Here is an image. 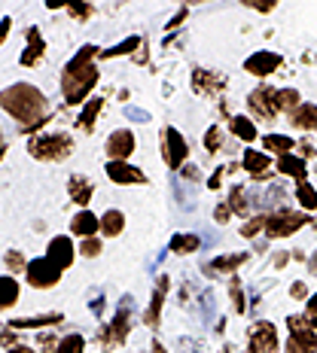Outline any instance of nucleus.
Returning <instances> with one entry per match:
<instances>
[{"mask_svg": "<svg viewBox=\"0 0 317 353\" xmlns=\"http://www.w3.org/2000/svg\"><path fill=\"white\" fill-rule=\"evenodd\" d=\"M101 107H104V98H92L88 104L83 107V113H79V128L83 131H92L95 128V119H98V113H101Z\"/></svg>", "mask_w": 317, "mask_h": 353, "instance_id": "obj_31", "label": "nucleus"}, {"mask_svg": "<svg viewBox=\"0 0 317 353\" xmlns=\"http://www.w3.org/2000/svg\"><path fill=\"white\" fill-rule=\"evenodd\" d=\"M98 55H101V49L92 46V43H86V46L68 61V68L61 70V94L68 104H83L88 98V92L98 85L101 73H98V64H95Z\"/></svg>", "mask_w": 317, "mask_h": 353, "instance_id": "obj_2", "label": "nucleus"}, {"mask_svg": "<svg viewBox=\"0 0 317 353\" xmlns=\"http://www.w3.org/2000/svg\"><path fill=\"white\" fill-rule=\"evenodd\" d=\"M107 159L110 161H128V156L135 152V134L128 128H119L107 137Z\"/></svg>", "mask_w": 317, "mask_h": 353, "instance_id": "obj_10", "label": "nucleus"}, {"mask_svg": "<svg viewBox=\"0 0 317 353\" xmlns=\"http://www.w3.org/2000/svg\"><path fill=\"white\" fill-rule=\"evenodd\" d=\"M73 244H70V238H64V234H58V238L49 241V247H46V259L55 265V268H70L73 265Z\"/></svg>", "mask_w": 317, "mask_h": 353, "instance_id": "obj_13", "label": "nucleus"}, {"mask_svg": "<svg viewBox=\"0 0 317 353\" xmlns=\"http://www.w3.org/2000/svg\"><path fill=\"white\" fill-rule=\"evenodd\" d=\"M302 104H305V101L299 98L296 88H278V110H281V113H296Z\"/></svg>", "mask_w": 317, "mask_h": 353, "instance_id": "obj_30", "label": "nucleus"}, {"mask_svg": "<svg viewBox=\"0 0 317 353\" xmlns=\"http://www.w3.org/2000/svg\"><path fill=\"white\" fill-rule=\"evenodd\" d=\"M16 341H19V338L12 335L10 329H0V344H3V347H10V350H12V347H19Z\"/></svg>", "mask_w": 317, "mask_h": 353, "instance_id": "obj_46", "label": "nucleus"}, {"mask_svg": "<svg viewBox=\"0 0 317 353\" xmlns=\"http://www.w3.org/2000/svg\"><path fill=\"white\" fill-rule=\"evenodd\" d=\"M265 232V213H260V216H250L244 225H241V238H253V234Z\"/></svg>", "mask_w": 317, "mask_h": 353, "instance_id": "obj_37", "label": "nucleus"}, {"mask_svg": "<svg viewBox=\"0 0 317 353\" xmlns=\"http://www.w3.org/2000/svg\"><path fill=\"white\" fill-rule=\"evenodd\" d=\"M125 116H128V119H137V122H150V113H144V110H137V107H128Z\"/></svg>", "mask_w": 317, "mask_h": 353, "instance_id": "obj_49", "label": "nucleus"}, {"mask_svg": "<svg viewBox=\"0 0 317 353\" xmlns=\"http://www.w3.org/2000/svg\"><path fill=\"white\" fill-rule=\"evenodd\" d=\"M262 146L281 159V156H290L293 146H296V141H293V137H287V134H265L262 137Z\"/></svg>", "mask_w": 317, "mask_h": 353, "instance_id": "obj_26", "label": "nucleus"}, {"mask_svg": "<svg viewBox=\"0 0 317 353\" xmlns=\"http://www.w3.org/2000/svg\"><path fill=\"white\" fill-rule=\"evenodd\" d=\"M290 125L299 131H314L317 128V104H302L296 113H290Z\"/></svg>", "mask_w": 317, "mask_h": 353, "instance_id": "obj_22", "label": "nucleus"}, {"mask_svg": "<svg viewBox=\"0 0 317 353\" xmlns=\"http://www.w3.org/2000/svg\"><path fill=\"white\" fill-rule=\"evenodd\" d=\"M229 128H232V134L238 137V141H244V143H253L256 137V125H253V119H247V116H232L229 119Z\"/></svg>", "mask_w": 317, "mask_h": 353, "instance_id": "obj_24", "label": "nucleus"}, {"mask_svg": "<svg viewBox=\"0 0 317 353\" xmlns=\"http://www.w3.org/2000/svg\"><path fill=\"white\" fill-rule=\"evenodd\" d=\"M150 353H168L165 347H162V341H153V347H150Z\"/></svg>", "mask_w": 317, "mask_h": 353, "instance_id": "obj_57", "label": "nucleus"}, {"mask_svg": "<svg viewBox=\"0 0 317 353\" xmlns=\"http://www.w3.org/2000/svg\"><path fill=\"white\" fill-rule=\"evenodd\" d=\"M10 25H12V21H10V19H6V16H3V19H0V43H3V40H6V37H10Z\"/></svg>", "mask_w": 317, "mask_h": 353, "instance_id": "obj_50", "label": "nucleus"}, {"mask_svg": "<svg viewBox=\"0 0 317 353\" xmlns=\"http://www.w3.org/2000/svg\"><path fill=\"white\" fill-rule=\"evenodd\" d=\"M204 150L208 152L223 150V128H220V125H211V128L204 131Z\"/></svg>", "mask_w": 317, "mask_h": 353, "instance_id": "obj_36", "label": "nucleus"}, {"mask_svg": "<svg viewBox=\"0 0 317 353\" xmlns=\"http://www.w3.org/2000/svg\"><path fill=\"white\" fill-rule=\"evenodd\" d=\"M195 171H198V168H193V165H189V168H183V176H186V180H195V176H198Z\"/></svg>", "mask_w": 317, "mask_h": 353, "instance_id": "obj_55", "label": "nucleus"}, {"mask_svg": "<svg viewBox=\"0 0 317 353\" xmlns=\"http://www.w3.org/2000/svg\"><path fill=\"white\" fill-rule=\"evenodd\" d=\"M287 329H290V332H308V329H314V326L308 323L305 314H293V317H287Z\"/></svg>", "mask_w": 317, "mask_h": 353, "instance_id": "obj_40", "label": "nucleus"}, {"mask_svg": "<svg viewBox=\"0 0 317 353\" xmlns=\"http://www.w3.org/2000/svg\"><path fill=\"white\" fill-rule=\"evenodd\" d=\"M296 201L305 210H317V189L308 180L305 183H296Z\"/></svg>", "mask_w": 317, "mask_h": 353, "instance_id": "obj_34", "label": "nucleus"}, {"mask_svg": "<svg viewBox=\"0 0 317 353\" xmlns=\"http://www.w3.org/2000/svg\"><path fill=\"white\" fill-rule=\"evenodd\" d=\"M220 180H223V168H220V171L211 176V180H208V186H211V189H220Z\"/></svg>", "mask_w": 317, "mask_h": 353, "instance_id": "obj_51", "label": "nucleus"}, {"mask_svg": "<svg viewBox=\"0 0 317 353\" xmlns=\"http://www.w3.org/2000/svg\"><path fill=\"white\" fill-rule=\"evenodd\" d=\"M131 332V299L125 296L119 301V311H116L113 323H110V335H113V344H125V338Z\"/></svg>", "mask_w": 317, "mask_h": 353, "instance_id": "obj_15", "label": "nucleus"}, {"mask_svg": "<svg viewBox=\"0 0 317 353\" xmlns=\"http://www.w3.org/2000/svg\"><path fill=\"white\" fill-rule=\"evenodd\" d=\"M79 253H83L86 259H95V256H101V241L98 238H86L83 244H79Z\"/></svg>", "mask_w": 317, "mask_h": 353, "instance_id": "obj_41", "label": "nucleus"}, {"mask_svg": "<svg viewBox=\"0 0 317 353\" xmlns=\"http://www.w3.org/2000/svg\"><path fill=\"white\" fill-rule=\"evenodd\" d=\"M241 165H244V171L253 176V180H269L271 174H275V168H271V159L265 156L260 150H244V159H241Z\"/></svg>", "mask_w": 317, "mask_h": 353, "instance_id": "obj_14", "label": "nucleus"}, {"mask_svg": "<svg viewBox=\"0 0 317 353\" xmlns=\"http://www.w3.org/2000/svg\"><path fill=\"white\" fill-rule=\"evenodd\" d=\"M25 277H28V283L31 286H37V290H49V286H55L58 281H61V268H55V265L43 256V259L28 262Z\"/></svg>", "mask_w": 317, "mask_h": 353, "instance_id": "obj_8", "label": "nucleus"}, {"mask_svg": "<svg viewBox=\"0 0 317 353\" xmlns=\"http://www.w3.org/2000/svg\"><path fill=\"white\" fill-rule=\"evenodd\" d=\"M287 262H290V253H278L275 256V268H284Z\"/></svg>", "mask_w": 317, "mask_h": 353, "instance_id": "obj_52", "label": "nucleus"}, {"mask_svg": "<svg viewBox=\"0 0 317 353\" xmlns=\"http://www.w3.org/2000/svg\"><path fill=\"white\" fill-rule=\"evenodd\" d=\"M308 223H311V219H308L305 213L281 208V210L265 213V234H269V238H290V234H296L299 229H305Z\"/></svg>", "mask_w": 317, "mask_h": 353, "instance_id": "obj_4", "label": "nucleus"}, {"mask_svg": "<svg viewBox=\"0 0 317 353\" xmlns=\"http://www.w3.org/2000/svg\"><path fill=\"white\" fill-rule=\"evenodd\" d=\"M3 152H6V143H3V131H0V159H3Z\"/></svg>", "mask_w": 317, "mask_h": 353, "instance_id": "obj_58", "label": "nucleus"}, {"mask_svg": "<svg viewBox=\"0 0 317 353\" xmlns=\"http://www.w3.org/2000/svg\"><path fill=\"white\" fill-rule=\"evenodd\" d=\"M299 146V159H311L314 152H317V146L311 143V141H302V143H296Z\"/></svg>", "mask_w": 317, "mask_h": 353, "instance_id": "obj_47", "label": "nucleus"}, {"mask_svg": "<svg viewBox=\"0 0 317 353\" xmlns=\"http://www.w3.org/2000/svg\"><path fill=\"white\" fill-rule=\"evenodd\" d=\"M202 247V238L198 234H174L171 244H168V250L177 256H186V253H195V250Z\"/></svg>", "mask_w": 317, "mask_h": 353, "instance_id": "obj_28", "label": "nucleus"}, {"mask_svg": "<svg viewBox=\"0 0 317 353\" xmlns=\"http://www.w3.org/2000/svg\"><path fill=\"white\" fill-rule=\"evenodd\" d=\"M284 353H317V329H308V332H290Z\"/></svg>", "mask_w": 317, "mask_h": 353, "instance_id": "obj_20", "label": "nucleus"}, {"mask_svg": "<svg viewBox=\"0 0 317 353\" xmlns=\"http://www.w3.org/2000/svg\"><path fill=\"white\" fill-rule=\"evenodd\" d=\"M0 107L12 116L21 131H37L52 119V110L49 101L43 98V92L31 83H12L0 92Z\"/></svg>", "mask_w": 317, "mask_h": 353, "instance_id": "obj_1", "label": "nucleus"}, {"mask_svg": "<svg viewBox=\"0 0 317 353\" xmlns=\"http://www.w3.org/2000/svg\"><path fill=\"white\" fill-rule=\"evenodd\" d=\"M86 350V338L83 335H64L61 341H58V353H83Z\"/></svg>", "mask_w": 317, "mask_h": 353, "instance_id": "obj_35", "label": "nucleus"}, {"mask_svg": "<svg viewBox=\"0 0 317 353\" xmlns=\"http://www.w3.org/2000/svg\"><path fill=\"white\" fill-rule=\"evenodd\" d=\"M40 341H43V353H58V341H61V338H55V335H40Z\"/></svg>", "mask_w": 317, "mask_h": 353, "instance_id": "obj_44", "label": "nucleus"}, {"mask_svg": "<svg viewBox=\"0 0 317 353\" xmlns=\"http://www.w3.org/2000/svg\"><path fill=\"white\" fill-rule=\"evenodd\" d=\"M290 296H293V299H299V301H302V299H308V286L302 283V281H296V283L290 286Z\"/></svg>", "mask_w": 317, "mask_h": 353, "instance_id": "obj_48", "label": "nucleus"}, {"mask_svg": "<svg viewBox=\"0 0 317 353\" xmlns=\"http://www.w3.org/2000/svg\"><path fill=\"white\" fill-rule=\"evenodd\" d=\"M311 225H314V232H317V219H311Z\"/></svg>", "mask_w": 317, "mask_h": 353, "instance_id": "obj_59", "label": "nucleus"}, {"mask_svg": "<svg viewBox=\"0 0 317 353\" xmlns=\"http://www.w3.org/2000/svg\"><path fill=\"white\" fill-rule=\"evenodd\" d=\"M247 107H250V113H253L256 119L275 122V116L281 113V110H278V88H271V85H256L253 92L247 94Z\"/></svg>", "mask_w": 317, "mask_h": 353, "instance_id": "obj_6", "label": "nucleus"}, {"mask_svg": "<svg viewBox=\"0 0 317 353\" xmlns=\"http://www.w3.org/2000/svg\"><path fill=\"white\" fill-rule=\"evenodd\" d=\"M305 317H308V323L317 329V292L311 299H308V305H305Z\"/></svg>", "mask_w": 317, "mask_h": 353, "instance_id": "obj_43", "label": "nucleus"}, {"mask_svg": "<svg viewBox=\"0 0 317 353\" xmlns=\"http://www.w3.org/2000/svg\"><path fill=\"white\" fill-rule=\"evenodd\" d=\"M308 271H311V274L317 277V250L311 253V259H308Z\"/></svg>", "mask_w": 317, "mask_h": 353, "instance_id": "obj_54", "label": "nucleus"}, {"mask_svg": "<svg viewBox=\"0 0 317 353\" xmlns=\"http://www.w3.org/2000/svg\"><path fill=\"white\" fill-rule=\"evenodd\" d=\"M64 317L61 314H40V317H21V320H12L10 326L12 329H43V326H58Z\"/></svg>", "mask_w": 317, "mask_h": 353, "instance_id": "obj_25", "label": "nucleus"}, {"mask_svg": "<svg viewBox=\"0 0 317 353\" xmlns=\"http://www.w3.org/2000/svg\"><path fill=\"white\" fill-rule=\"evenodd\" d=\"M275 171H281L284 176H293L296 183H305L308 180V165H305V159H299V156H281L278 159V165H275Z\"/></svg>", "mask_w": 317, "mask_h": 353, "instance_id": "obj_21", "label": "nucleus"}, {"mask_svg": "<svg viewBox=\"0 0 317 353\" xmlns=\"http://www.w3.org/2000/svg\"><path fill=\"white\" fill-rule=\"evenodd\" d=\"M19 301V283L16 277H0V311H10L12 305Z\"/></svg>", "mask_w": 317, "mask_h": 353, "instance_id": "obj_27", "label": "nucleus"}, {"mask_svg": "<svg viewBox=\"0 0 317 353\" xmlns=\"http://www.w3.org/2000/svg\"><path fill=\"white\" fill-rule=\"evenodd\" d=\"M229 296H232V307L238 314L247 311V301H244V290H241V281H232L229 283Z\"/></svg>", "mask_w": 317, "mask_h": 353, "instance_id": "obj_38", "label": "nucleus"}, {"mask_svg": "<svg viewBox=\"0 0 317 353\" xmlns=\"http://www.w3.org/2000/svg\"><path fill=\"white\" fill-rule=\"evenodd\" d=\"M68 12H70L73 19H88L95 10H92V6H88V3H68Z\"/></svg>", "mask_w": 317, "mask_h": 353, "instance_id": "obj_42", "label": "nucleus"}, {"mask_svg": "<svg viewBox=\"0 0 317 353\" xmlns=\"http://www.w3.org/2000/svg\"><path fill=\"white\" fill-rule=\"evenodd\" d=\"M3 265H6V268H12V271H25L28 268V259L19 253V250H10V253L3 256Z\"/></svg>", "mask_w": 317, "mask_h": 353, "instance_id": "obj_39", "label": "nucleus"}, {"mask_svg": "<svg viewBox=\"0 0 317 353\" xmlns=\"http://www.w3.org/2000/svg\"><path fill=\"white\" fill-rule=\"evenodd\" d=\"M10 353H34L31 347H28V344H19V347H12Z\"/></svg>", "mask_w": 317, "mask_h": 353, "instance_id": "obj_56", "label": "nucleus"}, {"mask_svg": "<svg viewBox=\"0 0 317 353\" xmlns=\"http://www.w3.org/2000/svg\"><path fill=\"white\" fill-rule=\"evenodd\" d=\"M141 46V37H128V40L116 43L113 49H104L98 58H119V55H135V49Z\"/></svg>", "mask_w": 317, "mask_h": 353, "instance_id": "obj_33", "label": "nucleus"}, {"mask_svg": "<svg viewBox=\"0 0 317 353\" xmlns=\"http://www.w3.org/2000/svg\"><path fill=\"white\" fill-rule=\"evenodd\" d=\"M122 229H125V213L122 210H107L104 216H101V232H104L107 238L122 234Z\"/></svg>", "mask_w": 317, "mask_h": 353, "instance_id": "obj_29", "label": "nucleus"}, {"mask_svg": "<svg viewBox=\"0 0 317 353\" xmlns=\"http://www.w3.org/2000/svg\"><path fill=\"white\" fill-rule=\"evenodd\" d=\"M193 88L198 94H204V98H217V94L226 88V77H223V73L195 68L193 70Z\"/></svg>", "mask_w": 317, "mask_h": 353, "instance_id": "obj_12", "label": "nucleus"}, {"mask_svg": "<svg viewBox=\"0 0 317 353\" xmlns=\"http://www.w3.org/2000/svg\"><path fill=\"white\" fill-rule=\"evenodd\" d=\"M250 341H247V353H278V329L269 320H256L250 326Z\"/></svg>", "mask_w": 317, "mask_h": 353, "instance_id": "obj_7", "label": "nucleus"}, {"mask_svg": "<svg viewBox=\"0 0 317 353\" xmlns=\"http://www.w3.org/2000/svg\"><path fill=\"white\" fill-rule=\"evenodd\" d=\"M186 12H189V10H180V12H177V16L171 19V25H168V28H177V25H180V21L186 19Z\"/></svg>", "mask_w": 317, "mask_h": 353, "instance_id": "obj_53", "label": "nucleus"}, {"mask_svg": "<svg viewBox=\"0 0 317 353\" xmlns=\"http://www.w3.org/2000/svg\"><path fill=\"white\" fill-rule=\"evenodd\" d=\"M186 156H189V146L183 141V134L174 125H165V128H162V159H165V165L171 168V171H180Z\"/></svg>", "mask_w": 317, "mask_h": 353, "instance_id": "obj_5", "label": "nucleus"}, {"mask_svg": "<svg viewBox=\"0 0 317 353\" xmlns=\"http://www.w3.org/2000/svg\"><path fill=\"white\" fill-rule=\"evenodd\" d=\"M229 216H232L229 204H217V210H213V219H217V223H229Z\"/></svg>", "mask_w": 317, "mask_h": 353, "instance_id": "obj_45", "label": "nucleus"}, {"mask_svg": "<svg viewBox=\"0 0 317 353\" xmlns=\"http://www.w3.org/2000/svg\"><path fill=\"white\" fill-rule=\"evenodd\" d=\"M68 192H70L73 201L83 204V208H86V204L92 201V195H95V186H92V180H86V176H79V174H77V176H70Z\"/></svg>", "mask_w": 317, "mask_h": 353, "instance_id": "obj_23", "label": "nucleus"}, {"mask_svg": "<svg viewBox=\"0 0 317 353\" xmlns=\"http://www.w3.org/2000/svg\"><path fill=\"white\" fill-rule=\"evenodd\" d=\"M107 176L113 183H119V186H137V183H146V174L141 168L128 165V161H107Z\"/></svg>", "mask_w": 317, "mask_h": 353, "instance_id": "obj_11", "label": "nucleus"}, {"mask_svg": "<svg viewBox=\"0 0 317 353\" xmlns=\"http://www.w3.org/2000/svg\"><path fill=\"white\" fill-rule=\"evenodd\" d=\"M168 286H171V281H168V277H159L156 292H153V301H150V307H146V314H144V323H146L150 329H156V326H159L162 305H165V296H168Z\"/></svg>", "mask_w": 317, "mask_h": 353, "instance_id": "obj_18", "label": "nucleus"}, {"mask_svg": "<svg viewBox=\"0 0 317 353\" xmlns=\"http://www.w3.org/2000/svg\"><path fill=\"white\" fill-rule=\"evenodd\" d=\"M284 64V58L278 55V52H269V49H262V52H253L244 61V70L250 73V77H260V79H265V77H271L278 68Z\"/></svg>", "mask_w": 317, "mask_h": 353, "instance_id": "obj_9", "label": "nucleus"}, {"mask_svg": "<svg viewBox=\"0 0 317 353\" xmlns=\"http://www.w3.org/2000/svg\"><path fill=\"white\" fill-rule=\"evenodd\" d=\"M43 55H46V43L40 37V28H28V49L21 52L19 64L21 68H34V64L43 61Z\"/></svg>", "mask_w": 317, "mask_h": 353, "instance_id": "obj_16", "label": "nucleus"}, {"mask_svg": "<svg viewBox=\"0 0 317 353\" xmlns=\"http://www.w3.org/2000/svg\"><path fill=\"white\" fill-rule=\"evenodd\" d=\"M229 210L232 213H238V216H247V210H250V198H247V192L241 186H232L229 189Z\"/></svg>", "mask_w": 317, "mask_h": 353, "instance_id": "obj_32", "label": "nucleus"}, {"mask_svg": "<svg viewBox=\"0 0 317 353\" xmlns=\"http://www.w3.org/2000/svg\"><path fill=\"white\" fill-rule=\"evenodd\" d=\"M70 232L79 234V238H95V232H101V216H95L92 210H79L77 216L70 219Z\"/></svg>", "mask_w": 317, "mask_h": 353, "instance_id": "obj_19", "label": "nucleus"}, {"mask_svg": "<svg viewBox=\"0 0 317 353\" xmlns=\"http://www.w3.org/2000/svg\"><path fill=\"white\" fill-rule=\"evenodd\" d=\"M28 152L40 161H64L73 152V137L64 131H46L28 141Z\"/></svg>", "mask_w": 317, "mask_h": 353, "instance_id": "obj_3", "label": "nucleus"}, {"mask_svg": "<svg viewBox=\"0 0 317 353\" xmlns=\"http://www.w3.org/2000/svg\"><path fill=\"white\" fill-rule=\"evenodd\" d=\"M247 262V253H229V256H217V259H211L204 265V274L208 277H217V274H232L235 268H241V265Z\"/></svg>", "mask_w": 317, "mask_h": 353, "instance_id": "obj_17", "label": "nucleus"}]
</instances>
